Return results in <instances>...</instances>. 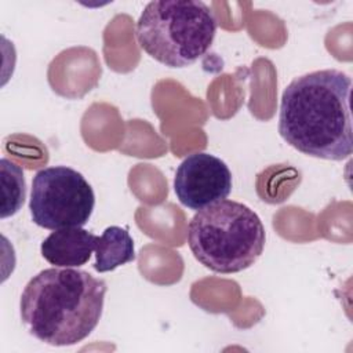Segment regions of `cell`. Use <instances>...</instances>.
Segmentation results:
<instances>
[{
    "mask_svg": "<svg viewBox=\"0 0 353 353\" xmlns=\"http://www.w3.org/2000/svg\"><path fill=\"white\" fill-rule=\"evenodd\" d=\"M214 11L200 0H159L143 8L135 26L139 47L168 68L194 63L216 33Z\"/></svg>",
    "mask_w": 353,
    "mask_h": 353,
    "instance_id": "cell-4",
    "label": "cell"
},
{
    "mask_svg": "<svg viewBox=\"0 0 353 353\" xmlns=\"http://www.w3.org/2000/svg\"><path fill=\"white\" fill-rule=\"evenodd\" d=\"M94 269L99 273L112 272L121 265L135 261L134 240L128 230L120 226H109L95 243Z\"/></svg>",
    "mask_w": 353,
    "mask_h": 353,
    "instance_id": "cell-8",
    "label": "cell"
},
{
    "mask_svg": "<svg viewBox=\"0 0 353 353\" xmlns=\"http://www.w3.org/2000/svg\"><path fill=\"white\" fill-rule=\"evenodd\" d=\"M1 175V218H7L19 211L26 196L23 170L8 159L0 160Z\"/></svg>",
    "mask_w": 353,
    "mask_h": 353,
    "instance_id": "cell-9",
    "label": "cell"
},
{
    "mask_svg": "<svg viewBox=\"0 0 353 353\" xmlns=\"http://www.w3.org/2000/svg\"><path fill=\"white\" fill-rule=\"evenodd\" d=\"M94 207V190L79 171L55 165L41 168L33 176L29 210L37 226L48 230L81 228Z\"/></svg>",
    "mask_w": 353,
    "mask_h": 353,
    "instance_id": "cell-5",
    "label": "cell"
},
{
    "mask_svg": "<svg viewBox=\"0 0 353 353\" xmlns=\"http://www.w3.org/2000/svg\"><path fill=\"white\" fill-rule=\"evenodd\" d=\"M265 226L248 205L221 200L197 211L188 225L194 258L215 273L230 274L252 266L262 255Z\"/></svg>",
    "mask_w": 353,
    "mask_h": 353,
    "instance_id": "cell-3",
    "label": "cell"
},
{
    "mask_svg": "<svg viewBox=\"0 0 353 353\" xmlns=\"http://www.w3.org/2000/svg\"><path fill=\"white\" fill-rule=\"evenodd\" d=\"M97 237L79 226L52 230L40 245L41 256L58 268L83 266L92 255Z\"/></svg>",
    "mask_w": 353,
    "mask_h": 353,
    "instance_id": "cell-7",
    "label": "cell"
},
{
    "mask_svg": "<svg viewBox=\"0 0 353 353\" xmlns=\"http://www.w3.org/2000/svg\"><path fill=\"white\" fill-rule=\"evenodd\" d=\"M106 290L103 280L85 270L58 266L44 269L22 291V324L47 345H76L98 325Z\"/></svg>",
    "mask_w": 353,
    "mask_h": 353,
    "instance_id": "cell-2",
    "label": "cell"
},
{
    "mask_svg": "<svg viewBox=\"0 0 353 353\" xmlns=\"http://www.w3.org/2000/svg\"><path fill=\"white\" fill-rule=\"evenodd\" d=\"M174 190L185 207L200 211L232 192V172L219 157L197 152L182 160L174 178Z\"/></svg>",
    "mask_w": 353,
    "mask_h": 353,
    "instance_id": "cell-6",
    "label": "cell"
},
{
    "mask_svg": "<svg viewBox=\"0 0 353 353\" xmlns=\"http://www.w3.org/2000/svg\"><path fill=\"white\" fill-rule=\"evenodd\" d=\"M352 79L336 69L295 77L280 102L279 132L298 152L339 161L352 154Z\"/></svg>",
    "mask_w": 353,
    "mask_h": 353,
    "instance_id": "cell-1",
    "label": "cell"
}]
</instances>
